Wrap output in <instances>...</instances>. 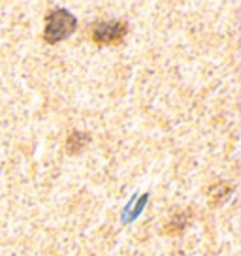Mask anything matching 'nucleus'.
I'll return each mask as SVG.
<instances>
[{
    "label": "nucleus",
    "instance_id": "nucleus-1",
    "mask_svg": "<svg viewBox=\"0 0 241 256\" xmlns=\"http://www.w3.org/2000/svg\"><path fill=\"white\" fill-rule=\"evenodd\" d=\"M78 28V19L72 12L64 8L51 10L46 17V26H44V40L48 44H58L72 36Z\"/></svg>",
    "mask_w": 241,
    "mask_h": 256
},
{
    "label": "nucleus",
    "instance_id": "nucleus-2",
    "mask_svg": "<svg viewBox=\"0 0 241 256\" xmlns=\"http://www.w3.org/2000/svg\"><path fill=\"white\" fill-rule=\"evenodd\" d=\"M128 34V23L120 19L94 21L88 28V36L96 46H117Z\"/></svg>",
    "mask_w": 241,
    "mask_h": 256
},
{
    "label": "nucleus",
    "instance_id": "nucleus-3",
    "mask_svg": "<svg viewBox=\"0 0 241 256\" xmlns=\"http://www.w3.org/2000/svg\"><path fill=\"white\" fill-rule=\"evenodd\" d=\"M88 140H90V134L81 132V130H72V132L68 134V138H66V151L70 152V154L80 152L81 149L88 144Z\"/></svg>",
    "mask_w": 241,
    "mask_h": 256
},
{
    "label": "nucleus",
    "instance_id": "nucleus-4",
    "mask_svg": "<svg viewBox=\"0 0 241 256\" xmlns=\"http://www.w3.org/2000/svg\"><path fill=\"white\" fill-rule=\"evenodd\" d=\"M147 200H149V194L140 196V200H138V202H136V198H132L128 206L122 209V220H124V222H132L136 216H140V213L144 211Z\"/></svg>",
    "mask_w": 241,
    "mask_h": 256
},
{
    "label": "nucleus",
    "instance_id": "nucleus-5",
    "mask_svg": "<svg viewBox=\"0 0 241 256\" xmlns=\"http://www.w3.org/2000/svg\"><path fill=\"white\" fill-rule=\"evenodd\" d=\"M188 218H190V211H179L168 220V224L164 226V234H179L186 224H188Z\"/></svg>",
    "mask_w": 241,
    "mask_h": 256
},
{
    "label": "nucleus",
    "instance_id": "nucleus-6",
    "mask_svg": "<svg viewBox=\"0 0 241 256\" xmlns=\"http://www.w3.org/2000/svg\"><path fill=\"white\" fill-rule=\"evenodd\" d=\"M230 194H232V186L228 183L213 184L211 190H209V204H211V206H220Z\"/></svg>",
    "mask_w": 241,
    "mask_h": 256
}]
</instances>
